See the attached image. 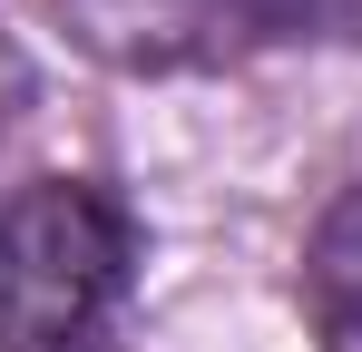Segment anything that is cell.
Instances as JSON below:
<instances>
[{
  "label": "cell",
  "instance_id": "6da1fadb",
  "mask_svg": "<svg viewBox=\"0 0 362 352\" xmlns=\"http://www.w3.org/2000/svg\"><path fill=\"white\" fill-rule=\"evenodd\" d=\"M137 274V225L108 186L40 176L0 206V352H98Z\"/></svg>",
  "mask_w": 362,
  "mask_h": 352
},
{
  "label": "cell",
  "instance_id": "7a4b0ae2",
  "mask_svg": "<svg viewBox=\"0 0 362 352\" xmlns=\"http://www.w3.org/2000/svg\"><path fill=\"white\" fill-rule=\"evenodd\" d=\"M88 49L127 69H186V59H226L245 40H284L303 20H353L362 0H59Z\"/></svg>",
  "mask_w": 362,
  "mask_h": 352
},
{
  "label": "cell",
  "instance_id": "3957f363",
  "mask_svg": "<svg viewBox=\"0 0 362 352\" xmlns=\"http://www.w3.org/2000/svg\"><path fill=\"white\" fill-rule=\"evenodd\" d=\"M303 313L323 352H362V186H343L303 245Z\"/></svg>",
  "mask_w": 362,
  "mask_h": 352
}]
</instances>
